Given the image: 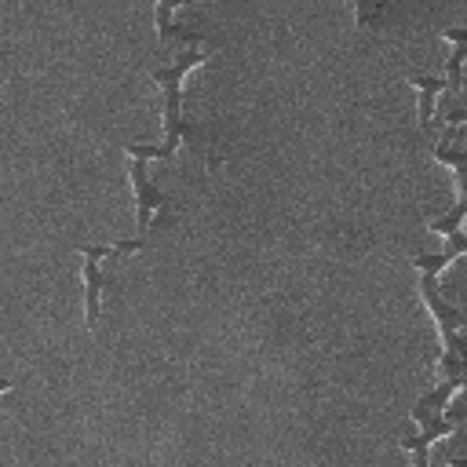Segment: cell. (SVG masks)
<instances>
[{
    "instance_id": "obj_1",
    "label": "cell",
    "mask_w": 467,
    "mask_h": 467,
    "mask_svg": "<svg viewBox=\"0 0 467 467\" xmlns=\"http://www.w3.org/2000/svg\"><path fill=\"white\" fill-rule=\"evenodd\" d=\"M197 66H204V51H201V47H190V51L175 55L171 66L150 69V80H153V84L161 88V95H164V150H168V157H175L179 142L190 135V124L182 120V80H186Z\"/></svg>"
},
{
    "instance_id": "obj_3",
    "label": "cell",
    "mask_w": 467,
    "mask_h": 467,
    "mask_svg": "<svg viewBox=\"0 0 467 467\" xmlns=\"http://www.w3.org/2000/svg\"><path fill=\"white\" fill-rule=\"evenodd\" d=\"M124 150H128V175H131V190H135V230H139V237H146L153 215L168 204V197L150 182L146 164L168 161V150L164 146H142V142H128Z\"/></svg>"
},
{
    "instance_id": "obj_10",
    "label": "cell",
    "mask_w": 467,
    "mask_h": 467,
    "mask_svg": "<svg viewBox=\"0 0 467 467\" xmlns=\"http://www.w3.org/2000/svg\"><path fill=\"white\" fill-rule=\"evenodd\" d=\"M354 4V22H358V29H365L368 22H372V0H350Z\"/></svg>"
},
{
    "instance_id": "obj_2",
    "label": "cell",
    "mask_w": 467,
    "mask_h": 467,
    "mask_svg": "<svg viewBox=\"0 0 467 467\" xmlns=\"http://www.w3.org/2000/svg\"><path fill=\"white\" fill-rule=\"evenodd\" d=\"M146 244V237H135V241H117V244H80V281H84V321L88 328L99 325V314H102V288H106V270L102 263L106 259H120V255H135L139 248Z\"/></svg>"
},
{
    "instance_id": "obj_7",
    "label": "cell",
    "mask_w": 467,
    "mask_h": 467,
    "mask_svg": "<svg viewBox=\"0 0 467 467\" xmlns=\"http://www.w3.org/2000/svg\"><path fill=\"white\" fill-rule=\"evenodd\" d=\"M441 40H449L452 44V51H449V77H445V88L449 91H460V62H463V55H467V29H441Z\"/></svg>"
},
{
    "instance_id": "obj_11",
    "label": "cell",
    "mask_w": 467,
    "mask_h": 467,
    "mask_svg": "<svg viewBox=\"0 0 467 467\" xmlns=\"http://www.w3.org/2000/svg\"><path fill=\"white\" fill-rule=\"evenodd\" d=\"M11 387H15V379H0V394H7Z\"/></svg>"
},
{
    "instance_id": "obj_8",
    "label": "cell",
    "mask_w": 467,
    "mask_h": 467,
    "mask_svg": "<svg viewBox=\"0 0 467 467\" xmlns=\"http://www.w3.org/2000/svg\"><path fill=\"white\" fill-rule=\"evenodd\" d=\"M182 4H186V0H157L153 22H157V36H161V40H171V36H179V40H197V33H182V29L171 22Z\"/></svg>"
},
{
    "instance_id": "obj_5",
    "label": "cell",
    "mask_w": 467,
    "mask_h": 467,
    "mask_svg": "<svg viewBox=\"0 0 467 467\" xmlns=\"http://www.w3.org/2000/svg\"><path fill=\"white\" fill-rule=\"evenodd\" d=\"M412 423H416L420 431L398 438V445L412 456L416 467H427V463H431V460H427V449H431L434 441L449 438V434L460 427V420H445V416H438V412H420V409H412Z\"/></svg>"
},
{
    "instance_id": "obj_4",
    "label": "cell",
    "mask_w": 467,
    "mask_h": 467,
    "mask_svg": "<svg viewBox=\"0 0 467 467\" xmlns=\"http://www.w3.org/2000/svg\"><path fill=\"white\" fill-rule=\"evenodd\" d=\"M420 299L427 303V310H431V317H434V328H438V336H441V350L463 354V336H460V328H463V310L441 299L434 274H420Z\"/></svg>"
},
{
    "instance_id": "obj_6",
    "label": "cell",
    "mask_w": 467,
    "mask_h": 467,
    "mask_svg": "<svg viewBox=\"0 0 467 467\" xmlns=\"http://www.w3.org/2000/svg\"><path fill=\"white\" fill-rule=\"evenodd\" d=\"M409 88H416V91H420L416 113H420V124L431 131V128H434V99L441 95L445 80H441L438 73H416V77H409Z\"/></svg>"
},
{
    "instance_id": "obj_9",
    "label": "cell",
    "mask_w": 467,
    "mask_h": 467,
    "mask_svg": "<svg viewBox=\"0 0 467 467\" xmlns=\"http://www.w3.org/2000/svg\"><path fill=\"white\" fill-rule=\"evenodd\" d=\"M463 212H467V197H456V208H452L449 215L427 219V230H434V234L445 237V241H456V237H463V234H460V219H463Z\"/></svg>"
}]
</instances>
